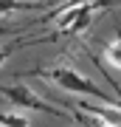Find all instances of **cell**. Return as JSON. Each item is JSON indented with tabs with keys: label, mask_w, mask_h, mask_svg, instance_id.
Listing matches in <instances>:
<instances>
[{
	"label": "cell",
	"mask_w": 121,
	"mask_h": 127,
	"mask_svg": "<svg viewBox=\"0 0 121 127\" xmlns=\"http://www.w3.org/2000/svg\"><path fill=\"white\" fill-rule=\"evenodd\" d=\"M104 62H110L113 68H121V37L104 45Z\"/></svg>",
	"instance_id": "cell-3"
},
{
	"label": "cell",
	"mask_w": 121,
	"mask_h": 127,
	"mask_svg": "<svg viewBox=\"0 0 121 127\" xmlns=\"http://www.w3.org/2000/svg\"><path fill=\"white\" fill-rule=\"evenodd\" d=\"M0 93L9 99L17 110H34V113H59L51 102H45L42 96H37V91H31L28 85H6L0 88Z\"/></svg>",
	"instance_id": "cell-2"
},
{
	"label": "cell",
	"mask_w": 121,
	"mask_h": 127,
	"mask_svg": "<svg viewBox=\"0 0 121 127\" xmlns=\"http://www.w3.org/2000/svg\"><path fill=\"white\" fill-rule=\"evenodd\" d=\"M0 127H28V119L17 113H0Z\"/></svg>",
	"instance_id": "cell-4"
},
{
	"label": "cell",
	"mask_w": 121,
	"mask_h": 127,
	"mask_svg": "<svg viewBox=\"0 0 121 127\" xmlns=\"http://www.w3.org/2000/svg\"><path fill=\"white\" fill-rule=\"evenodd\" d=\"M6 57H9V51H3V48H0V65H3V59Z\"/></svg>",
	"instance_id": "cell-6"
},
{
	"label": "cell",
	"mask_w": 121,
	"mask_h": 127,
	"mask_svg": "<svg viewBox=\"0 0 121 127\" xmlns=\"http://www.w3.org/2000/svg\"><path fill=\"white\" fill-rule=\"evenodd\" d=\"M40 76H42L45 82H54V85H59L62 91L90 96L93 102H101V104H116V102H113V99L101 91L99 85H96L93 79H87L85 73H79L76 68H62V65H56V68H51V71H40Z\"/></svg>",
	"instance_id": "cell-1"
},
{
	"label": "cell",
	"mask_w": 121,
	"mask_h": 127,
	"mask_svg": "<svg viewBox=\"0 0 121 127\" xmlns=\"http://www.w3.org/2000/svg\"><path fill=\"white\" fill-rule=\"evenodd\" d=\"M25 6H17V3H0V14H11V11H20Z\"/></svg>",
	"instance_id": "cell-5"
}]
</instances>
